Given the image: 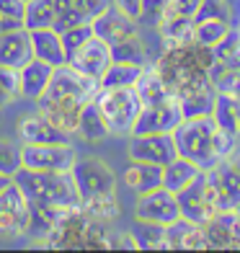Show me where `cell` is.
<instances>
[{
  "label": "cell",
  "instance_id": "cell-7",
  "mask_svg": "<svg viewBox=\"0 0 240 253\" xmlns=\"http://www.w3.org/2000/svg\"><path fill=\"white\" fill-rule=\"evenodd\" d=\"M24 168L31 170H52V173H70L78 153L70 142L62 145H21Z\"/></svg>",
  "mask_w": 240,
  "mask_h": 253
},
{
  "label": "cell",
  "instance_id": "cell-12",
  "mask_svg": "<svg viewBox=\"0 0 240 253\" xmlns=\"http://www.w3.org/2000/svg\"><path fill=\"white\" fill-rule=\"evenodd\" d=\"M184 114H181V103L176 96H170L163 103L155 106H142L140 117L134 122L132 134H155V132H173L181 124Z\"/></svg>",
  "mask_w": 240,
  "mask_h": 253
},
{
  "label": "cell",
  "instance_id": "cell-11",
  "mask_svg": "<svg viewBox=\"0 0 240 253\" xmlns=\"http://www.w3.org/2000/svg\"><path fill=\"white\" fill-rule=\"evenodd\" d=\"M134 217L137 220H147V222H158V225H170L181 217L176 194L168 191L165 186L140 194V199L134 204Z\"/></svg>",
  "mask_w": 240,
  "mask_h": 253
},
{
  "label": "cell",
  "instance_id": "cell-19",
  "mask_svg": "<svg viewBox=\"0 0 240 253\" xmlns=\"http://www.w3.org/2000/svg\"><path fill=\"white\" fill-rule=\"evenodd\" d=\"M52 70H54L52 65L31 57V60L18 70V98H34L37 101L44 90H47Z\"/></svg>",
  "mask_w": 240,
  "mask_h": 253
},
{
  "label": "cell",
  "instance_id": "cell-1",
  "mask_svg": "<svg viewBox=\"0 0 240 253\" xmlns=\"http://www.w3.org/2000/svg\"><path fill=\"white\" fill-rule=\"evenodd\" d=\"M13 183L24 191L34 207H52V210H73L80 207V194L70 173H52V170H31L21 166L13 176Z\"/></svg>",
  "mask_w": 240,
  "mask_h": 253
},
{
  "label": "cell",
  "instance_id": "cell-6",
  "mask_svg": "<svg viewBox=\"0 0 240 253\" xmlns=\"http://www.w3.org/2000/svg\"><path fill=\"white\" fill-rule=\"evenodd\" d=\"M70 176L78 186L80 202L101 197V194H114L117 189V176L114 170L98 158H78L70 170Z\"/></svg>",
  "mask_w": 240,
  "mask_h": 253
},
{
  "label": "cell",
  "instance_id": "cell-47",
  "mask_svg": "<svg viewBox=\"0 0 240 253\" xmlns=\"http://www.w3.org/2000/svg\"><path fill=\"white\" fill-rule=\"evenodd\" d=\"M10 181H13V178H10V176H3V173H0V191H3V189L8 186Z\"/></svg>",
  "mask_w": 240,
  "mask_h": 253
},
{
  "label": "cell",
  "instance_id": "cell-42",
  "mask_svg": "<svg viewBox=\"0 0 240 253\" xmlns=\"http://www.w3.org/2000/svg\"><path fill=\"white\" fill-rule=\"evenodd\" d=\"M0 13H5L16 21H24L26 16V0H0Z\"/></svg>",
  "mask_w": 240,
  "mask_h": 253
},
{
  "label": "cell",
  "instance_id": "cell-40",
  "mask_svg": "<svg viewBox=\"0 0 240 253\" xmlns=\"http://www.w3.org/2000/svg\"><path fill=\"white\" fill-rule=\"evenodd\" d=\"M199 3L201 0H168V16H184V18L194 21V16L199 10Z\"/></svg>",
  "mask_w": 240,
  "mask_h": 253
},
{
  "label": "cell",
  "instance_id": "cell-35",
  "mask_svg": "<svg viewBox=\"0 0 240 253\" xmlns=\"http://www.w3.org/2000/svg\"><path fill=\"white\" fill-rule=\"evenodd\" d=\"M165 16H168V0H142L140 16H137V26L160 29Z\"/></svg>",
  "mask_w": 240,
  "mask_h": 253
},
{
  "label": "cell",
  "instance_id": "cell-39",
  "mask_svg": "<svg viewBox=\"0 0 240 253\" xmlns=\"http://www.w3.org/2000/svg\"><path fill=\"white\" fill-rule=\"evenodd\" d=\"M13 98H18V70L0 67V109Z\"/></svg>",
  "mask_w": 240,
  "mask_h": 253
},
{
  "label": "cell",
  "instance_id": "cell-44",
  "mask_svg": "<svg viewBox=\"0 0 240 253\" xmlns=\"http://www.w3.org/2000/svg\"><path fill=\"white\" fill-rule=\"evenodd\" d=\"M109 248H137V246L132 233H117V235H109Z\"/></svg>",
  "mask_w": 240,
  "mask_h": 253
},
{
  "label": "cell",
  "instance_id": "cell-31",
  "mask_svg": "<svg viewBox=\"0 0 240 253\" xmlns=\"http://www.w3.org/2000/svg\"><path fill=\"white\" fill-rule=\"evenodd\" d=\"M111 62H127V65H147V49H145V44L142 39L137 37H129V39H124V42H117V44H111Z\"/></svg>",
  "mask_w": 240,
  "mask_h": 253
},
{
  "label": "cell",
  "instance_id": "cell-26",
  "mask_svg": "<svg viewBox=\"0 0 240 253\" xmlns=\"http://www.w3.org/2000/svg\"><path fill=\"white\" fill-rule=\"evenodd\" d=\"M212 119L217 122V126H220V129L235 134L238 140H240L238 96H235V93H222V90H217V96H214V109H212Z\"/></svg>",
  "mask_w": 240,
  "mask_h": 253
},
{
  "label": "cell",
  "instance_id": "cell-21",
  "mask_svg": "<svg viewBox=\"0 0 240 253\" xmlns=\"http://www.w3.org/2000/svg\"><path fill=\"white\" fill-rule=\"evenodd\" d=\"M29 34H31V52H34L37 60H44V62L52 65V67L67 62V54H65V47H62L60 31H54L52 26H47V29H34Z\"/></svg>",
  "mask_w": 240,
  "mask_h": 253
},
{
  "label": "cell",
  "instance_id": "cell-8",
  "mask_svg": "<svg viewBox=\"0 0 240 253\" xmlns=\"http://www.w3.org/2000/svg\"><path fill=\"white\" fill-rule=\"evenodd\" d=\"M178 210H181V217L186 220H194L204 225L212 214H217V204H214V197L209 191V181H207V170H199V176L194 178L189 186H184L178 194Z\"/></svg>",
  "mask_w": 240,
  "mask_h": 253
},
{
  "label": "cell",
  "instance_id": "cell-43",
  "mask_svg": "<svg viewBox=\"0 0 240 253\" xmlns=\"http://www.w3.org/2000/svg\"><path fill=\"white\" fill-rule=\"evenodd\" d=\"M111 5H117L127 16L137 18V16H140V8H142V0H111Z\"/></svg>",
  "mask_w": 240,
  "mask_h": 253
},
{
  "label": "cell",
  "instance_id": "cell-28",
  "mask_svg": "<svg viewBox=\"0 0 240 253\" xmlns=\"http://www.w3.org/2000/svg\"><path fill=\"white\" fill-rule=\"evenodd\" d=\"M163 34V39L170 47H186V44L194 42V21L184 18V16H165V21L158 29Z\"/></svg>",
  "mask_w": 240,
  "mask_h": 253
},
{
  "label": "cell",
  "instance_id": "cell-49",
  "mask_svg": "<svg viewBox=\"0 0 240 253\" xmlns=\"http://www.w3.org/2000/svg\"><path fill=\"white\" fill-rule=\"evenodd\" d=\"M26 3H29V0H26Z\"/></svg>",
  "mask_w": 240,
  "mask_h": 253
},
{
  "label": "cell",
  "instance_id": "cell-24",
  "mask_svg": "<svg viewBox=\"0 0 240 253\" xmlns=\"http://www.w3.org/2000/svg\"><path fill=\"white\" fill-rule=\"evenodd\" d=\"M134 90H137V96H140L142 106H155V103H163V101H168L170 96H173L168 90L165 80L160 78L155 65H145V70H142L140 80H137Z\"/></svg>",
  "mask_w": 240,
  "mask_h": 253
},
{
  "label": "cell",
  "instance_id": "cell-41",
  "mask_svg": "<svg viewBox=\"0 0 240 253\" xmlns=\"http://www.w3.org/2000/svg\"><path fill=\"white\" fill-rule=\"evenodd\" d=\"M73 3L88 21H93L98 13H104V10L111 5V0H73Z\"/></svg>",
  "mask_w": 240,
  "mask_h": 253
},
{
  "label": "cell",
  "instance_id": "cell-23",
  "mask_svg": "<svg viewBox=\"0 0 240 253\" xmlns=\"http://www.w3.org/2000/svg\"><path fill=\"white\" fill-rule=\"evenodd\" d=\"M75 134L85 142H101V140H106V137H111L109 126H106V119H104V114H101L96 98L88 101L83 106V111H80Z\"/></svg>",
  "mask_w": 240,
  "mask_h": 253
},
{
  "label": "cell",
  "instance_id": "cell-33",
  "mask_svg": "<svg viewBox=\"0 0 240 253\" xmlns=\"http://www.w3.org/2000/svg\"><path fill=\"white\" fill-rule=\"evenodd\" d=\"M83 212L93 220H101V222H109L119 214V204L114 199V194H101V197H93V199H85L83 204Z\"/></svg>",
  "mask_w": 240,
  "mask_h": 253
},
{
  "label": "cell",
  "instance_id": "cell-16",
  "mask_svg": "<svg viewBox=\"0 0 240 253\" xmlns=\"http://www.w3.org/2000/svg\"><path fill=\"white\" fill-rule=\"evenodd\" d=\"M16 132H18L21 145H62V142H70V134L57 129L41 111L24 117L18 122Z\"/></svg>",
  "mask_w": 240,
  "mask_h": 253
},
{
  "label": "cell",
  "instance_id": "cell-37",
  "mask_svg": "<svg viewBox=\"0 0 240 253\" xmlns=\"http://www.w3.org/2000/svg\"><path fill=\"white\" fill-rule=\"evenodd\" d=\"M93 37V26H90V21L85 24H78V26H70L60 31V39H62V47H65V54H73L78 47H83V44Z\"/></svg>",
  "mask_w": 240,
  "mask_h": 253
},
{
  "label": "cell",
  "instance_id": "cell-13",
  "mask_svg": "<svg viewBox=\"0 0 240 253\" xmlns=\"http://www.w3.org/2000/svg\"><path fill=\"white\" fill-rule=\"evenodd\" d=\"M67 65L75 67L78 73L88 75V78L101 80V75L111 65V44H106L104 39H98L93 34L83 47H78L73 54H67Z\"/></svg>",
  "mask_w": 240,
  "mask_h": 253
},
{
  "label": "cell",
  "instance_id": "cell-4",
  "mask_svg": "<svg viewBox=\"0 0 240 253\" xmlns=\"http://www.w3.org/2000/svg\"><path fill=\"white\" fill-rule=\"evenodd\" d=\"M98 93V80L88 78L83 73H78L75 67L70 65H57L52 70V78H49V85L41 96L47 98H57V101H73V103H80L85 106L88 101H93Z\"/></svg>",
  "mask_w": 240,
  "mask_h": 253
},
{
  "label": "cell",
  "instance_id": "cell-15",
  "mask_svg": "<svg viewBox=\"0 0 240 253\" xmlns=\"http://www.w3.org/2000/svg\"><path fill=\"white\" fill-rule=\"evenodd\" d=\"M90 26H93V34L98 39H104L106 44H117L137 34V18L127 16L117 5H109L104 13H98L90 21Z\"/></svg>",
  "mask_w": 240,
  "mask_h": 253
},
{
  "label": "cell",
  "instance_id": "cell-17",
  "mask_svg": "<svg viewBox=\"0 0 240 253\" xmlns=\"http://www.w3.org/2000/svg\"><path fill=\"white\" fill-rule=\"evenodd\" d=\"M34 57L31 52V34L26 26L0 34V67H10V70H21Z\"/></svg>",
  "mask_w": 240,
  "mask_h": 253
},
{
  "label": "cell",
  "instance_id": "cell-25",
  "mask_svg": "<svg viewBox=\"0 0 240 253\" xmlns=\"http://www.w3.org/2000/svg\"><path fill=\"white\" fill-rule=\"evenodd\" d=\"M199 166L197 163H191L189 158H173L170 163H165L163 166V186L168 189V191H173V194H178L184 186H189V183L199 176Z\"/></svg>",
  "mask_w": 240,
  "mask_h": 253
},
{
  "label": "cell",
  "instance_id": "cell-38",
  "mask_svg": "<svg viewBox=\"0 0 240 253\" xmlns=\"http://www.w3.org/2000/svg\"><path fill=\"white\" fill-rule=\"evenodd\" d=\"M207 18L233 21V10L227 5V0H201L197 16H194V24H197V21H207Z\"/></svg>",
  "mask_w": 240,
  "mask_h": 253
},
{
  "label": "cell",
  "instance_id": "cell-32",
  "mask_svg": "<svg viewBox=\"0 0 240 253\" xmlns=\"http://www.w3.org/2000/svg\"><path fill=\"white\" fill-rule=\"evenodd\" d=\"M52 24H54V0H29L24 26L34 31V29H47Z\"/></svg>",
  "mask_w": 240,
  "mask_h": 253
},
{
  "label": "cell",
  "instance_id": "cell-34",
  "mask_svg": "<svg viewBox=\"0 0 240 253\" xmlns=\"http://www.w3.org/2000/svg\"><path fill=\"white\" fill-rule=\"evenodd\" d=\"M85 21L88 18L75 8L73 0H54V24H52L54 31H65V29H70V26L85 24Z\"/></svg>",
  "mask_w": 240,
  "mask_h": 253
},
{
  "label": "cell",
  "instance_id": "cell-36",
  "mask_svg": "<svg viewBox=\"0 0 240 253\" xmlns=\"http://www.w3.org/2000/svg\"><path fill=\"white\" fill-rule=\"evenodd\" d=\"M21 166H24V158H21V142L0 140V173L13 178Z\"/></svg>",
  "mask_w": 240,
  "mask_h": 253
},
{
  "label": "cell",
  "instance_id": "cell-10",
  "mask_svg": "<svg viewBox=\"0 0 240 253\" xmlns=\"http://www.w3.org/2000/svg\"><path fill=\"white\" fill-rule=\"evenodd\" d=\"M129 160H142V163H153L163 168L173 158H178L176 142L170 132H155V134H129L127 145Z\"/></svg>",
  "mask_w": 240,
  "mask_h": 253
},
{
  "label": "cell",
  "instance_id": "cell-29",
  "mask_svg": "<svg viewBox=\"0 0 240 253\" xmlns=\"http://www.w3.org/2000/svg\"><path fill=\"white\" fill-rule=\"evenodd\" d=\"M132 238L134 246L142 251H155V248H165V225L158 222H147V220H134L132 225Z\"/></svg>",
  "mask_w": 240,
  "mask_h": 253
},
{
  "label": "cell",
  "instance_id": "cell-5",
  "mask_svg": "<svg viewBox=\"0 0 240 253\" xmlns=\"http://www.w3.org/2000/svg\"><path fill=\"white\" fill-rule=\"evenodd\" d=\"M31 225V204L13 181L0 191V240L24 238Z\"/></svg>",
  "mask_w": 240,
  "mask_h": 253
},
{
  "label": "cell",
  "instance_id": "cell-3",
  "mask_svg": "<svg viewBox=\"0 0 240 253\" xmlns=\"http://www.w3.org/2000/svg\"><path fill=\"white\" fill-rule=\"evenodd\" d=\"M96 103L106 119L111 137H129L142 111V101L134 88H98Z\"/></svg>",
  "mask_w": 240,
  "mask_h": 253
},
{
  "label": "cell",
  "instance_id": "cell-48",
  "mask_svg": "<svg viewBox=\"0 0 240 253\" xmlns=\"http://www.w3.org/2000/svg\"><path fill=\"white\" fill-rule=\"evenodd\" d=\"M238 96V119H240V93H235Z\"/></svg>",
  "mask_w": 240,
  "mask_h": 253
},
{
  "label": "cell",
  "instance_id": "cell-20",
  "mask_svg": "<svg viewBox=\"0 0 240 253\" xmlns=\"http://www.w3.org/2000/svg\"><path fill=\"white\" fill-rule=\"evenodd\" d=\"M37 101H39V111L57 126V129H62V132H67V134H75L80 111H83V106H80V103L57 101V98H47V96H39Z\"/></svg>",
  "mask_w": 240,
  "mask_h": 253
},
{
  "label": "cell",
  "instance_id": "cell-14",
  "mask_svg": "<svg viewBox=\"0 0 240 253\" xmlns=\"http://www.w3.org/2000/svg\"><path fill=\"white\" fill-rule=\"evenodd\" d=\"M201 227L207 248H240V214L235 210H222L212 214Z\"/></svg>",
  "mask_w": 240,
  "mask_h": 253
},
{
  "label": "cell",
  "instance_id": "cell-9",
  "mask_svg": "<svg viewBox=\"0 0 240 253\" xmlns=\"http://www.w3.org/2000/svg\"><path fill=\"white\" fill-rule=\"evenodd\" d=\"M207 181H209V191L217 204V212L238 210L240 207V173L230 163V158H222L212 168H207Z\"/></svg>",
  "mask_w": 240,
  "mask_h": 253
},
{
  "label": "cell",
  "instance_id": "cell-30",
  "mask_svg": "<svg viewBox=\"0 0 240 253\" xmlns=\"http://www.w3.org/2000/svg\"><path fill=\"white\" fill-rule=\"evenodd\" d=\"M230 21H220V18H207V21H197L194 24V44L204 49H212L214 44H220L222 37L230 31Z\"/></svg>",
  "mask_w": 240,
  "mask_h": 253
},
{
  "label": "cell",
  "instance_id": "cell-18",
  "mask_svg": "<svg viewBox=\"0 0 240 253\" xmlns=\"http://www.w3.org/2000/svg\"><path fill=\"white\" fill-rule=\"evenodd\" d=\"M165 248L173 251H197L207 248V238H204V227L194 220L178 217L170 225H165Z\"/></svg>",
  "mask_w": 240,
  "mask_h": 253
},
{
  "label": "cell",
  "instance_id": "cell-45",
  "mask_svg": "<svg viewBox=\"0 0 240 253\" xmlns=\"http://www.w3.org/2000/svg\"><path fill=\"white\" fill-rule=\"evenodd\" d=\"M21 26H24V21H16V18H10V16H5V13H0V34L21 29Z\"/></svg>",
  "mask_w": 240,
  "mask_h": 253
},
{
  "label": "cell",
  "instance_id": "cell-27",
  "mask_svg": "<svg viewBox=\"0 0 240 253\" xmlns=\"http://www.w3.org/2000/svg\"><path fill=\"white\" fill-rule=\"evenodd\" d=\"M145 67L142 65H127V62H111L106 73L101 75L98 88H134Z\"/></svg>",
  "mask_w": 240,
  "mask_h": 253
},
{
  "label": "cell",
  "instance_id": "cell-22",
  "mask_svg": "<svg viewBox=\"0 0 240 253\" xmlns=\"http://www.w3.org/2000/svg\"><path fill=\"white\" fill-rule=\"evenodd\" d=\"M127 189H132L137 197L140 194H147L158 186H163V168L153 166V163H142V160H132V163L124 168L121 173Z\"/></svg>",
  "mask_w": 240,
  "mask_h": 253
},
{
  "label": "cell",
  "instance_id": "cell-46",
  "mask_svg": "<svg viewBox=\"0 0 240 253\" xmlns=\"http://www.w3.org/2000/svg\"><path fill=\"white\" fill-rule=\"evenodd\" d=\"M227 158H230V163L238 168V173H240V142H238V147H235V150H233L230 155H227Z\"/></svg>",
  "mask_w": 240,
  "mask_h": 253
},
{
  "label": "cell",
  "instance_id": "cell-2",
  "mask_svg": "<svg viewBox=\"0 0 240 253\" xmlns=\"http://www.w3.org/2000/svg\"><path fill=\"white\" fill-rule=\"evenodd\" d=\"M214 129H217V122L212 119V114L209 117L181 119V124L170 132L178 155L189 158L191 163H197L201 170L212 168L217 160H222L214 153Z\"/></svg>",
  "mask_w": 240,
  "mask_h": 253
}]
</instances>
